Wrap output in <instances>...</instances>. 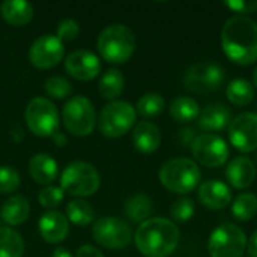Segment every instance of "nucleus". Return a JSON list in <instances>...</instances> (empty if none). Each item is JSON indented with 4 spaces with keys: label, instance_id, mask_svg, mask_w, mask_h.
Returning <instances> with one entry per match:
<instances>
[{
    "label": "nucleus",
    "instance_id": "f257e3e1",
    "mask_svg": "<svg viewBox=\"0 0 257 257\" xmlns=\"http://www.w3.org/2000/svg\"><path fill=\"white\" fill-rule=\"evenodd\" d=\"M221 47L233 63L242 66L254 63L257 60V24L242 15L229 18L221 30Z\"/></svg>",
    "mask_w": 257,
    "mask_h": 257
},
{
    "label": "nucleus",
    "instance_id": "f03ea898",
    "mask_svg": "<svg viewBox=\"0 0 257 257\" xmlns=\"http://www.w3.org/2000/svg\"><path fill=\"white\" fill-rule=\"evenodd\" d=\"M178 226L166 218H149L136 230V245L146 257H169L179 244Z\"/></svg>",
    "mask_w": 257,
    "mask_h": 257
},
{
    "label": "nucleus",
    "instance_id": "7ed1b4c3",
    "mask_svg": "<svg viewBox=\"0 0 257 257\" xmlns=\"http://www.w3.org/2000/svg\"><path fill=\"white\" fill-rule=\"evenodd\" d=\"M98 51L111 63L126 62L136 50V35L125 24H110L98 36Z\"/></svg>",
    "mask_w": 257,
    "mask_h": 257
},
{
    "label": "nucleus",
    "instance_id": "20e7f679",
    "mask_svg": "<svg viewBox=\"0 0 257 257\" xmlns=\"http://www.w3.org/2000/svg\"><path fill=\"white\" fill-rule=\"evenodd\" d=\"M200 181L199 166L188 158H173L160 169V182L172 193H191Z\"/></svg>",
    "mask_w": 257,
    "mask_h": 257
},
{
    "label": "nucleus",
    "instance_id": "39448f33",
    "mask_svg": "<svg viewBox=\"0 0 257 257\" xmlns=\"http://www.w3.org/2000/svg\"><path fill=\"white\" fill-rule=\"evenodd\" d=\"M60 185L63 191H68L72 196L87 197L99 188V173L89 163L74 161L63 169Z\"/></svg>",
    "mask_w": 257,
    "mask_h": 257
},
{
    "label": "nucleus",
    "instance_id": "423d86ee",
    "mask_svg": "<svg viewBox=\"0 0 257 257\" xmlns=\"http://www.w3.org/2000/svg\"><path fill=\"white\" fill-rule=\"evenodd\" d=\"M24 117L29 130L39 137L53 136L57 133L60 123L57 107L50 99L42 96H36L27 104Z\"/></svg>",
    "mask_w": 257,
    "mask_h": 257
},
{
    "label": "nucleus",
    "instance_id": "0eeeda50",
    "mask_svg": "<svg viewBox=\"0 0 257 257\" xmlns=\"http://www.w3.org/2000/svg\"><path fill=\"white\" fill-rule=\"evenodd\" d=\"M62 119L66 130L74 136H89L96 123L93 104L83 95L72 96L62 108Z\"/></svg>",
    "mask_w": 257,
    "mask_h": 257
},
{
    "label": "nucleus",
    "instance_id": "6e6552de",
    "mask_svg": "<svg viewBox=\"0 0 257 257\" xmlns=\"http://www.w3.org/2000/svg\"><path fill=\"white\" fill-rule=\"evenodd\" d=\"M136 123V108L126 101H111L101 110L99 130L105 137H120Z\"/></svg>",
    "mask_w": 257,
    "mask_h": 257
},
{
    "label": "nucleus",
    "instance_id": "1a4fd4ad",
    "mask_svg": "<svg viewBox=\"0 0 257 257\" xmlns=\"http://www.w3.org/2000/svg\"><path fill=\"white\" fill-rule=\"evenodd\" d=\"M247 248L245 233L235 224H221L209 236L211 257H241Z\"/></svg>",
    "mask_w": 257,
    "mask_h": 257
},
{
    "label": "nucleus",
    "instance_id": "9d476101",
    "mask_svg": "<svg viewBox=\"0 0 257 257\" xmlns=\"http://www.w3.org/2000/svg\"><path fill=\"white\" fill-rule=\"evenodd\" d=\"M191 154L196 161L205 167H220L227 161L230 151L220 136L205 133L194 137L191 143Z\"/></svg>",
    "mask_w": 257,
    "mask_h": 257
},
{
    "label": "nucleus",
    "instance_id": "9b49d317",
    "mask_svg": "<svg viewBox=\"0 0 257 257\" xmlns=\"http://www.w3.org/2000/svg\"><path fill=\"white\" fill-rule=\"evenodd\" d=\"M93 239L107 248H123L133 239L130 226L116 217H101L92 227Z\"/></svg>",
    "mask_w": 257,
    "mask_h": 257
},
{
    "label": "nucleus",
    "instance_id": "f8f14e48",
    "mask_svg": "<svg viewBox=\"0 0 257 257\" xmlns=\"http://www.w3.org/2000/svg\"><path fill=\"white\" fill-rule=\"evenodd\" d=\"M224 81V69L217 63L202 62L187 69L184 75V86L196 93L211 92L220 87Z\"/></svg>",
    "mask_w": 257,
    "mask_h": 257
},
{
    "label": "nucleus",
    "instance_id": "ddd939ff",
    "mask_svg": "<svg viewBox=\"0 0 257 257\" xmlns=\"http://www.w3.org/2000/svg\"><path fill=\"white\" fill-rule=\"evenodd\" d=\"M229 139L235 149L253 152L257 149V113H241L229 125Z\"/></svg>",
    "mask_w": 257,
    "mask_h": 257
},
{
    "label": "nucleus",
    "instance_id": "4468645a",
    "mask_svg": "<svg viewBox=\"0 0 257 257\" xmlns=\"http://www.w3.org/2000/svg\"><path fill=\"white\" fill-rule=\"evenodd\" d=\"M63 42L56 35H42L33 41L29 50V59L36 68H51L63 57Z\"/></svg>",
    "mask_w": 257,
    "mask_h": 257
},
{
    "label": "nucleus",
    "instance_id": "2eb2a0df",
    "mask_svg": "<svg viewBox=\"0 0 257 257\" xmlns=\"http://www.w3.org/2000/svg\"><path fill=\"white\" fill-rule=\"evenodd\" d=\"M65 69L77 80H92L101 69V62L96 54L89 50H75L68 54Z\"/></svg>",
    "mask_w": 257,
    "mask_h": 257
},
{
    "label": "nucleus",
    "instance_id": "dca6fc26",
    "mask_svg": "<svg viewBox=\"0 0 257 257\" xmlns=\"http://www.w3.org/2000/svg\"><path fill=\"white\" fill-rule=\"evenodd\" d=\"M199 200L208 209H224L232 202L230 188L221 181H206L199 187Z\"/></svg>",
    "mask_w": 257,
    "mask_h": 257
},
{
    "label": "nucleus",
    "instance_id": "f3484780",
    "mask_svg": "<svg viewBox=\"0 0 257 257\" xmlns=\"http://www.w3.org/2000/svg\"><path fill=\"white\" fill-rule=\"evenodd\" d=\"M39 232L47 242H60L69 232V220L59 211H48L39 220Z\"/></svg>",
    "mask_w": 257,
    "mask_h": 257
},
{
    "label": "nucleus",
    "instance_id": "a211bd4d",
    "mask_svg": "<svg viewBox=\"0 0 257 257\" xmlns=\"http://www.w3.org/2000/svg\"><path fill=\"white\" fill-rule=\"evenodd\" d=\"M256 166L248 157H236L233 158L227 169H226V176L227 181L230 182L232 187L238 190H244L253 184L256 179Z\"/></svg>",
    "mask_w": 257,
    "mask_h": 257
},
{
    "label": "nucleus",
    "instance_id": "6ab92c4d",
    "mask_svg": "<svg viewBox=\"0 0 257 257\" xmlns=\"http://www.w3.org/2000/svg\"><path fill=\"white\" fill-rule=\"evenodd\" d=\"M133 143L142 154H152L160 148L161 131L154 122L142 120L133 130Z\"/></svg>",
    "mask_w": 257,
    "mask_h": 257
},
{
    "label": "nucleus",
    "instance_id": "aec40b11",
    "mask_svg": "<svg viewBox=\"0 0 257 257\" xmlns=\"http://www.w3.org/2000/svg\"><path fill=\"white\" fill-rule=\"evenodd\" d=\"M199 126L205 131H221L227 128L232 122V111L223 104H211L200 110L197 117Z\"/></svg>",
    "mask_w": 257,
    "mask_h": 257
},
{
    "label": "nucleus",
    "instance_id": "412c9836",
    "mask_svg": "<svg viewBox=\"0 0 257 257\" xmlns=\"http://www.w3.org/2000/svg\"><path fill=\"white\" fill-rule=\"evenodd\" d=\"M29 172L39 184H50L57 178L59 167L54 158L48 154H36L29 161Z\"/></svg>",
    "mask_w": 257,
    "mask_h": 257
},
{
    "label": "nucleus",
    "instance_id": "4be33fe9",
    "mask_svg": "<svg viewBox=\"0 0 257 257\" xmlns=\"http://www.w3.org/2000/svg\"><path fill=\"white\" fill-rule=\"evenodd\" d=\"M0 14L12 26H24L33 18V6L26 0H5Z\"/></svg>",
    "mask_w": 257,
    "mask_h": 257
},
{
    "label": "nucleus",
    "instance_id": "5701e85b",
    "mask_svg": "<svg viewBox=\"0 0 257 257\" xmlns=\"http://www.w3.org/2000/svg\"><path fill=\"white\" fill-rule=\"evenodd\" d=\"M29 212H30L29 200L24 196H12L3 203L0 215L5 223L11 226H18L27 220Z\"/></svg>",
    "mask_w": 257,
    "mask_h": 257
},
{
    "label": "nucleus",
    "instance_id": "b1692460",
    "mask_svg": "<svg viewBox=\"0 0 257 257\" xmlns=\"http://www.w3.org/2000/svg\"><path fill=\"white\" fill-rule=\"evenodd\" d=\"M154 206H152V200L143 194V193H137L133 197H130V200L125 205V212L128 215V218L134 223H145L146 220H149V215L152 214Z\"/></svg>",
    "mask_w": 257,
    "mask_h": 257
},
{
    "label": "nucleus",
    "instance_id": "393cba45",
    "mask_svg": "<svg viewBox=\"0 0 257 257\" xmlns=\"http://www.w3.org/2000/svg\"><path fill=\"white\" fill-rule=\"evenodd\" d=\"M123 86H125V78L122 72L116 68H110L102 74L98 89L101 96L107 99H114L123 92Z\"/></svg>",
    "mask_w": 257,
    "mask_h": 257
},
{
    "label": "nucleus",
    "instance_id": "a878e982",
    "mask_svg": "<svg viewBox=\"0 0 257 257\" xmlns=\"http://www.w3.org/2000/svg\"><path fill=\"white\" fill-rule=\"evenodd\" d=\"M226 96L232 104L244 107V105H248L254 99V87L250 81L244 78H236L227 84Z\"/></svg>",
    "mask_w": 257,
    "mask_h": 257
},
{
    "label": "nucleus",
    "instance_id": "bb28decb",
    "mask_svg": "<svg viewBox=\"0 0 257 257\" xmlns=\"http://www.w3.org/2000/svg\"><path fill=\"white\" fill-rule=\"evenodd\" d=\"M170 114L178 122H191L199 117L200 107L196 99L190 96H179L170 104Z\"/></svg>",
    "mask_w": 257,
    "mask_h": 257
},
{
    "label": "nucleus",
    "instance_id": "cd10ccee",
    "mask_svg": "<svg viewBox=\"0 0 257 257\" xmlns=\"http://www.w3.org/2000/svg\"><path fill=\"white\" fill-rule=\"evenodd\" d=\"M24 241L21 235L9 227H0V257H21Z\"/></svg>",
    "mask_w": 257,
    "mask_h": 257
},
{
    "label": "nucleus",
    "instance_id": "c85d7f7f",
    "mask_svg": "<svg viewBox=\"0 0 257 257\" xmlns=\"http://www.w3.org/2000/svg\"><path fill=\"white\" fill-rule=\"evenodd\" d=\"M232 214L238 221H250L257 214V196L253 193H241L233 205Z\"/></svg>",
    "mask_w": 257,
    "mask_h": 257
},
{
    "label": "nucleus",
    "instance_id": "c756f323",
    "mask_svg": "<svg viewBox=\"0 0 257 257\" xmlns=\"http://www.w3.org/2000/svg\"><path fill=\"white\" fill-rule=\"evenodd\" d=\"M66 212H68V220L77 226H87L95 218V212H93L92 205L86 200H81V199L69 202Z\"/></svg>",
    "mask_w": 257,
    "mask_h": 257
},
{
    "label": "nucleus",
    "instance_id": "7c9ffc66",
    "mask_svg": "<svg viewBox=\"0 0 257 257\" xmlns=\"http://www.w3.org/2000/svg\"><path fill=\"white\" fill-rule=\"evenodd\" d=\"M137 111L143 117H154L158 116L164 110V98L160 93H146L137 102Z\"/></svg>",
    "mask_w": 257,
    "mask_h": 257
},
{
    "label": "nucleus",
    "instance_id": "2f4dec72",
    "mask_svg": "<svg viewBox=\"0 0 257 257\" xmlns=\"http://www.w3.org/2000/svg\"><path fill=\"white\" fill-rule=\"evenodd\" d=\"M45 90L50 96L62 99V98H66L71 95L72 86L66 78H63L60 75H53L45 81Z\"/></svg>",
    "mask_w": 257,
    "mask_h": 257
},
{
    "label": "nucleus",
    "instance_id": "473e14b6",
    "mask_svg": "<svg viewBox=\"0 0 257 257\" xmlns=\"http://www.w3.org/2000/svg\"><path fill=\"white\" fill-rule=\"evenodd\" d=\"M170 215L173 217L175 221H179V223H185V221L191 220L194 215V202L188 197H182V199L176 200L172 205Z\"/></svg>",
    "mask_w": 257,
    "mask_h": 257
},
{
    "label": "nucleus",
    "instance_id": "72a5a7b5",
    "mask_svg": "<svg viewBox=\"0 0 257 257\" xmlns=\"http://www.w3.org/2000/svg\"><path fill=\"white\" fill-rule=\"evenodd\" d=\"M63 190L62 187H54V185H48L45 188H42L39 191V203L44 206V208H48V209H53L57 208L60 205V202L63 200Z\"/></svg>",
    "mask_w": 257,
    "mask_h": 257
},
{
    "label": "nucleus",
    "instance_id": "f704fd0d",
    "mask_svg": "<svg viewBox=\"0 0 257 257\" xmlns=\"http://www.w3.org/2000/svg\"><path fill=\"white\" fill-rule=\"evenodd\" d=\"M20 185V175L14 167L0 166V193H12Z\"/></svg>",
    "mask_w": 257,
    "mask_h": 257
},
{
    "label": "nucleus",
    "instance_id": "c9c22d12",
    "mask_svg": "<svg viewBox=\"0 0 257 257\" xmlns=\"http://www.w3.org/2000/svg\"><path fill=\"white\" fill-rule=\"evenodd\" d=\"M80 33V24L72 18H65L57 26V38L60 41H71Z\"/></svg>",
    "mask_w": 257,
    "mask_h": 257
},
{
    "label": "nucleus",
    "instance_id": "e433bc0d",
    "mask_svg": "<svg viewBox=\"0 0 257 257\" xmlns=\"http://www.w3.org/2000/svg\"><path fill=\"white\" fill-rule=\"evenodd\" d=\"M224 5L233 11V12H239V14H251L257 11V0H250V2H244V0H229L224 2Z\"/></svg>",
    "mask_w": 257,
    "mask_h": 257
},
{
    "label": "nucleus",
    "instance_id": "4c0bfd02",
    "mask_svg": "<svg viewBox=\"0 0 257 257\" xmlns=\"http://www.w3.org/2000/svg\"><path fill=\"white\" fill-rule=\"evenodd\" d=\"M75 257H105L102 254V251H99L98 248L92 247V245H83L78 248L77 256Z\"/></svg>",
    "mask_w": 257,
    "mask_h": 257
},
{
    "label": "nucleus",
    "instance_id": "58836bf2",
    "mask_svg": "<svg viewBox=\"0 0 257 257\" xmlns=\"http://www.w3.org/2000/svg\"><path fill=\"white\" fill-rule=\"evenodd\" d=\"M179 137H181V143L184 146H187V145L191 146V143H193V140H194L196 136H194V131L191 128H187V130H181Z\"/></svg>",
    "mask_w": 257,
    "mask_h": 257
},
{
    "label": "nucleus",
    "instance_id": "ea45409f",
    "mask_svg": "<svg viewBox=\"0 0 257 257\" xmlns=\"http://www.w3.org/2000/svg\"><path fill=\"white\" fill-rule=\"evenodd\" d=\"M247 248H248V254L250 256L257 257V230L250 236L248 244H247Z\"/></svg>",
    "mask_w": 257,
    "mask_h": 257
},
{
    "label": "nucleus",
    "instance_id": "a19ab883",
    "mask_svg": "<svg viewBox=\"0 0 257 257\" xmlns=\"http://www.w3.org/2000/svg\"><path fill=\"white\" fill-rule=\"evenodd\" d=\"M53 140H54V143H56L57 146H65V145L68 143L66 136H65L63 133H59V131L53 134Z\"/></svg>",
    "mask_w": 257,
    "mask_h": 257
},
{
    "label": "nucleus",
    "instance_id": "79ce46f5",
    "mask_svg": "<svg viewBox=\"0 0 257 257\" xmlns=\"http://www.w3.org/2000/svg\"><path fill=\"white\" fill-rule=\"evenodd\" d=\"M51 257H72V254L66 250V248H56L54 251H53V256Z\"/></svg>",
    "mask_w": 257,
    "mask_h": 257
},
{
    "label": "nucleus",
    "instance_id": "37998d69",
    "mask_svg": "<svg viewBox=\"0 0 257 257\" xmlns=\"http://www.w3.org/2000/svg\"><path fill=\"white\" fill-rule=\"evenodd\" d=\"M253 81H254V86H256L257 89V68L254 69V72H253Z\"/></svg>",
    "mask_w": 257,
    "mask_h": 257
},
{
    "label": "nucleus",
    "instance_id": "c03bdc74",
    "mask_svg": "<svg viewBox=\"0 0 257 257\" xmlns=\"http://www.w3.org/2000/svg\"><path fill=\"white\" fill-rule=\"evenodd\" d=\"M256 163H257V157H256Z\"/></svg>",
    "mask_w": 257,
    "mask_h": 257
}]
</instances>
